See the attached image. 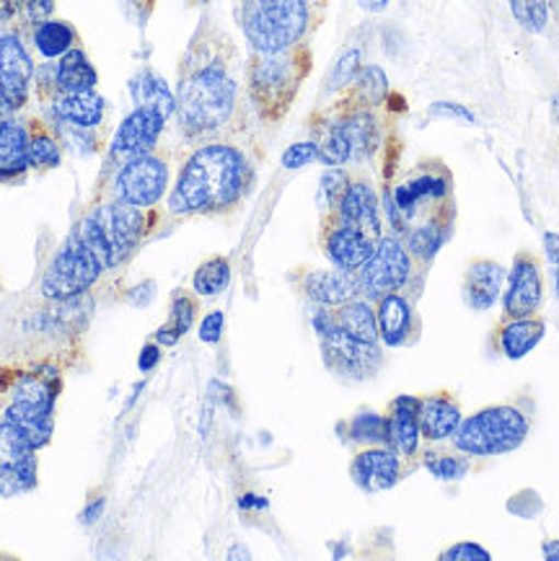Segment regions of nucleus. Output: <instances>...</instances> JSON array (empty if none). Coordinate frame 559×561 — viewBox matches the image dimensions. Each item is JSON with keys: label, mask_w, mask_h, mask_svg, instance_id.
Segmentation results:
<instances>
[{"label": "nucleus", "mask_w": 559, "mask_h": 561, "mask_svg": "<svg viewBox=\"0 0 559 561\" xmlns=\"http://www.w3.org/2000/svg\"><path fill=\"white\" fill-rule=\"evenodd\" d=\"M386 96H389V78H386L384 70L378 65H363L355 81L345 91H340V99L329 112H376L386 102Z\"/></svg>", "instance_id": "20"}, {"label": "nucleus", "mask_w": 559, "mask_h": 561, "mask_svg": "<svg viewBox=\"0 0 559 561\" xmlns=\"http://www.w3.org/2000/svg\"><path fill=\"white\" fill-rule=\"evenodd\" d=\"M544 327L541 319L536 316H528V319H507V323L500 329V347H503V355L511 359H521L532 352L536 344L544 340Z\"/></svg>", "instance_id": "31"}, {"label": "nucleus", "mask_w": 559, "mask_h": 561, "mask_svg": "<svg viewBox=\"0 0 559 561\" xmlns=\"http://www.w3.org/2000/svg\"><path fill=\"white\" fill-rule=\"evenodd\" d=\"M532 422L515 407H487L482 412L471 414L456 430L454 445L458 453L477 458L503 456L521 448L528 437Z\"/></svg>", "instance_id": "6"}, {"label": "nucleus", "mask_w": 559, "mask_h": 561, "mask_svg": "<svg viewBox=\"0 0 559 561\" xmlns=\"http://www.w3.org/2000/svg\"><path fill=\"white\" fill-rule=\"evenodd\" d=\"M373 247H376V241H370L361 230L340 222L334 215L321 218V249H324L327 259L336 270L357 272L368 262Z\"/></svg>", "instance_id": "15"}, {"label": "nucleus", "mask_w": 559, "mask_h": 561, "mask_svg": "<svg viewBox=\"0 0 559 561\" xmlns=\"http://www.w3.org/2000/svg\"><path fill=\"white\" fill-rule=\"evenodd\" d=\"M350 437L355 443H368V445H381L386 440V420L376 412H363L350 422Z\"/></svg>", "instance_id": "40"}, {"label": "nucleus", "mask_w": 559, "mask_h": 561, "mask_svg": "<svg viewBox=\"0 0 559 561\" xmlns=\"http://www.w3.org/2000/svg\"><path fill=\"white\" fill-rule=\"evenodd\" d=\"M450 228H454V203H446L435 207L433 213H427L418 226H410L404 233V247L410 251L414 262L427 264L433 262L435 254H438L443 243L450 236Z\"/></svg>", "instance_id": "18"}, {"label": "nucleus", "mask_w": 559, "mask_h": 561, "mask_svg": "<svg viewBox=\"0 0 559 561\" xmlns=\"http://www.w3.org/2000/svg\"><path fill=\"white\" fill-rule=\"evenodd\" d=\"M513 19L532 34H541L549 24V0H507Z\"/></svg>", "instance_id": "38"}, {"label": "nucleus", "mask_w": 559, "mask_h": 561, "mask_svg": "<svg viewBox=\"0 0 559 561\" xmlns=\"http://www.w3.org/2000/svg\"><path fill=\"white\" fill-rule=\"evenodd\" d=\"M228 285H231V262H228V256L205 259V262L197 267L195 277H192V287H195V293L205 295V298L220 295Z\"/></svg>", "instance_id": "37"}, {"label": "nucleus", "mask_w": 559, "mask_h": 561, "mask_svg": "<svg viewBox=\"0 0 559 561\" xmlns=\"http://www.w3.org/2000/svg\"><path fill=\"white\" fill-rule=\"evenodd\" d=\"M9 112H11V106L5 104V99H3V96H0V122L9 119V117H5V114H9Z\"/></svg>", "instance_id": "54"}, {"label": "nucleus", "mask_w": 559, "mask_h": 561, "mask_svg": "<svg viewBox=\"0 0 559 561\" xmlns=\"http://www.w3.org/2000/svg\"><path fill=\"white\" fill-rule=\"evenodd\" d=\"M378 336L389 344V347H399L407 342V336L412 334L414 316L412 306L407 304V298L401 293H389L378 300Z\"/></svg>", "instance_id": "28"}, {"label": "nucleus", "mask_w": 559, "mask_h": 561, "mask_svg": "<svg viewBox=\"0 0 559 561\" xmlns=\"http://www.w3.org/2000/svg\"><path fill=\"white\" fill-rule=\"evenodd\" d=\"M55 388L45 380L26 376L19 380L5 422L13 424L34 448H45L55 430Z\"/></svg>", "instance_id": "10"}, {"label": "nucleus", "mask_w": 559, "mask_h": 561, "mask_svg": "<svg viewBox=\"0 0 559 561\" xmlns=\"http://www.w3.org/2000/svg\"><path fill=\"white\" fill-rule=\"evenodd\" d=\"M32 169L28 163V127L16 119L0 122V184H16Z\"/></svg>", "instance_id": "24"}, {"label": "nucleus", "mask_w": 559, "mask_h": 561, "mask_svg": "<svg viewBox=\"0 0 559 561\" xmlns=\"http://www.w3.org/2000/svg\"><path fill=\"white\" fill-rule=\"evenodd\" d=\"M334 117L345 127L353 161H368V158L376 156V150L381 148V122H378L376 112H347L334 114Z\"/></svg>", "instance_id": "29"}, {"label": "nucleus", "mask_w": 559, "mask_h": 561, "mask_svg": "<svg viewBox=\"0 0 559 561\" xmlns=\"http://www.w3.org/2000/svg\"><path fill=\"white\" fill-rule=\"evenodd\" d=\"M256 182V161L241 135L199 142L179 169L169 194L171 218L233 213Z\"/></svg>", "instance_id": "2"}, {"label": "nucleus", "mask_w": 559, "mask_h": 561, "mask_svg": "<svg viewBox=\"0 0 559 561\" xmlns=\"http://www.w3.org/2000/svg\"><path fill=\"white\" fill-rule=\"evenodd\" d=\"M420 399L399 396L391 404V414L386 420V440L399 456H414L420 445Z\"/></svg>", "instance_id": "23"}, {"label": "nucleus", "mask_w": 559, "mask_h": 561, "mask_svg": "<svg viewBox=\"0 0 559 561\" xmlns=\"http://www.w3.org/2000/svg\"><path fill=\"white\" fill-rule=\"evenodd\" d=\"M156 359H159V347H153V344H150V347H146V352H142L140 368L142 370H150L156 365Z\"/></svg>", "instance_id": "50"}, {"label": "nucleus", "mask_w": 559, "mask_h": 561, "mask_svg": "<svg viewBox=\"0 0 559 561\" xmlns=\"http://www.w3.org/2000/svg\"><path fill=\"white\" fill-rule=\"evenodd\" d=\"M224 327H226L224 311H210L203 319V323H199V340L205 344L220 342V336H224Z\"/></svg>", "instance_id": "44"}, {"label": "nucleus", "mask_w": 559, "mask_h": 561, "mask_svg": "<svg viewBox=\"0 0 559 561\" xmlns=\"http://www.w3.org/2000/svg\"><path fill=\"white\" fill-rule=\"evenodd\" d=\"M544 304V272L541 262L532 251L515 254L513 270L507 275V293L503 300L505 319H528L539 313Z\"/></svg>", "instance_id": "13"}, {"label": "nucleus", "mask_w": 559, "mask_h": 561, "mask_svg": "<svg viewBox=\"0 0 559 561\" xmlns=\"http://www.w3.org/2000/svg\"><path fill=\"white\" fill-rule=\"evenodd\" d=\"M236 16L252 53H283L308 42L324 0H239Z\"/></svg>", "instance_id": "4"}, {"label": "nucleus", "mask_w": 559, "mask_h": 561, "mask_svg": "<svg viewBox=\"0 0 559 561\" xmlns=\"http://www.w3.org/2000/svg\"><path fill=\"white\" fill-rule=\"evenodd\" d=\"M505 285L503 264L492 262V259H477L469 264L464 277V300L466 306L475 311H490L498 304L500 293Z\"/></svg>", "instance_id": "22"}, {"label": "nucleus", "mask_w": 559, "mask_h": 561, "mask_svg": "<svg viewBox=\"0 0 559 561\" xmlns=\"http://www.w3.org/2000/svg\"><path fill=\"white\" fill-rule=\"evenodd\" d=\"M37 486V448L9 422L0 424V494L16 497Z\"/></svg>", "instance_id": "12"}, {"label": "nucleus", "mask_w": 559, "mask_h": 561, "mask_svg": "<svg viewBox=\"0 0 559 561\" xmlns=\"http://www.w3.org/2000/svg\"><path fill=\"white\" fill-rule=\"evenodd\" d=\"M171 184V158L161 150H150L146 156L127 158L114 174L112 199L117 203L150 210L163 199Z\"/></svg>", "instance_id": "8"}, {"label": "nucleus", "mask_w": 559, "mask_h": 561, "mask_svg": "<svg viewBox=\"0 0 559 561\" xmlns=\"http://www.w3.org/2000/svg\"><path fill=\"white\" fill-rule=\"evenodd\" d=\"M195 313H197V300L186 290H176L174 300H171V319L167 327H161L159 332H156V340L167 344V347L176 344L192 329V323H195Z\"/></svg>", "instance_id": "36"}, {"label": "nucleus", "mask_w": 559, "mask_h": 561, "mask_svg": "<svg viewBox=\"0 0 559 561\" xmlns=\"http://www.w3.org/2000/svg\"><path fill=\"white\" fill-rule=\"evenodd\" d=\"M239 53L233 39L213 21H203L192 34L190 47L179 62L176 127L190 142L231 138L247 133Z\"/></svg>", "instance_id": "1"}, {"label": "nucleus", "mask_w": 559, "mask_h": 561, "mask_svg": "<svg viewBox=\"0 0 559 561\" xmlns=\"http://www.w3.org/2000/svg\"><path fill=\"white\" fill-rule=\"evenodd\" d=\"M313 161H319V148L313 140L293 142V146L283 153V169L288 171H298Z\"/></svg>", "instance_id": "43"}, {"label": "nucleus", "mask_w": 559, "mask_h": 561, "mask_svg": "<svg viewBox=\"0 0 559 561\" xmlns=\"http://www.w3.org/2000/svg\"><path fill=\"white\" fill-rule=\"evenodd\" d=\"M249 559V551L247 549H241V546H236V549L231 551V553H228V559Z\"/></svg>", "instance_id": "53"}, {"label": "nucleus", "mask_w": 559, "mask_h": 561, "mask_svg": "<svg viewBox=\"0 0 559 561\" xmlns=\"http://www.w3.org/2000/svg\"><path fill=\"white\" fill-rule=\"evenodd\" d=\"M163 127H167V117L161 112L150 110V106H135V112L122 122L119 133L114 135L110 158L127 161V158L150 153L159 148Z\"/></svg>", "instance_id": "16"}, {"label": "nucleus", "mask_w": 559, "mask_h": 561, "mask_svg": "<svg viewBox=\"0 0 559 561\" xmlns=\"http://www.w3.org/2000/svg\"><path fill=\"white\" fill-rule=\"evenodd\" d=\"M311 140L317 142L319 163H324V167L334 169V167H345V163L353 161V150H350L347 133L334 114L321 112L313 117Z\"/></svg>", "instance_id": "25"}, {"label": "nucleus", "mask_w": 559, "mask_h": 561, "mask_svg": "<svg viewBox=\"0 0 559 561\" xmlns=\"http://www.w3.org/2000/svg\"><path fill=\"white\" fill-rule=\"evenodd\" d=\"M156 215L142 207H133L117 199L93 207L78 222L73 233L96 254L104 270H114L130 259L148 233L153 230Z\"/></svg>", "instance_id": "5"}, {"label": "nucleus", "mask_w": 559, "mask_h": 561, "mask_svg": "<svg viewBox=\"0 0 559 561\" xmlns=\"http://www.w3.org/2000/svg\"><path fill=\"white\" fill-rule=\"evenodd\" d=\"M414 275V264L404 241L397 236H381L373 247V254L361 270L355 272L357 287L370 300H381L389 293H401Z\"/></svg>", "instance_id": "9"}, {"label": "nucleus", "mask_w": 559, "mask_h": 561, "mask_svg": "<svg viewBox=\"0 0 559 561\" xmlns=\"http://www.w3.org/2000/svg\"><path fill=\"white\" fill-rule=\"evenodd\" d=\"M430 117H450V119H464V122H475L477 117L471 114L466 106L461 104H448V102H441V104H433L430 106Z\"/></svg>", "instance_id": "48"}, {"label": "nucleus", "mask_w": 559, "mask_h": 561, "mask_svg": "<svg viewBox=\"0 0 559 561\" xmlns=\"http://www.w3.org/2000/svg\"><path fill=\"white\" fill-rule=\"evenodd\" d=\"M551 114H555V119L559 122V93L555 99H551Z\"/></svg>", "instance_id": "55"}, {"label": "nucleus", "mask_w": 559, "mask_h": 561, "mask_svg": "<svg viewBox=\"0 0 559 561\" xmlns=\"http://www.w3.org/2000/svg\"><path fill=\"white\" fill-rule=\"evenodd\" d=\"M544 256H547L549 262L551 279H555V293L559 298V233H555V230L544 233Z\"/></svg>", "instance_id": "47"}, {"label": "nucleus", "mask_w": 559, "mask_h": 561, "mask_svg": "<svg viewBox=\"0 0 559 561\" xmlns=\"http://www.w3.org/2000/svg\"><path fill=\"white\" fill-rule=\"evenodd\" d=\"M313 53L304 45H296L283 53H252L243 73L247 99L262 125H280L296 104L300 85L311 73Z\"/></svg>", "instance_id": "3"}, {"label": "nucleus", "mask_w": 559, "mask_h": 561, "mask_svg": "<svg viewBox=\"0 0 559 561\" xmlns=\"http://www.w3.org/2000/svg\"><path fill=\"white\" fill-rule=\"evenodd\" d=\"M329 215H334L336 220L350 228L361 230L370 241L381 239V203H378V194L368 179H350L340 205Z\"/></svg>", "instance_id": "17"}, {"label": "nucleus", "mask_w": 559, "mask_h": 561, "mask_svg": "<svg viewBox=\"0 0 559 561\" xmlns=\"http://www.w3.org/2000/svg\"><path fill=\"white\" fill-rule=\"evenodd\" d=\"M55 83L57 93H78V91H91L96 89L99 73L93 70V65L81 47H73L70 53L60 57V62L55 65Z\"/></svg>", "instance_id": "30"}, {"label": "nucleus", "mask_w": 559, "mask_h": 561, "mask_svg": "<svg viewBox=\"0 0 559 561\" xmlns=\"http://www.w3.org/2000/svg\"><path fill=\"white\" fill-rule=\"evenodd\" d=\"M53 112L60 122H68L78 129H93L104 122V99L96 89L78 93H57L53 99Z\"/></svg>", "instance_id": "27"}, {"label": "nucleus", "mask_w": 559, "mask_h": 561, "mask_svg": "<svg viewBox=\"0 0 559 561\" xmlns=\"http://www.w3.org/2000/svg\"><path fill=\"white\" fill-rule=\"evenodd\" d=\"M298 287L308 300H313V304L321 308H340L345 306L347 300L357 298V293H361L355 272L342 270H308L300 275Z\"/></svg>", "instance_id": "19"}, {"label": "nucleus", "mask_w": 559, "mask_h": 561, "mask_svg": "<svg viewBox=\"0 0 559 561\" xmlns=\"http://www.w3.org/2000/svg\"><path fill=\"white\" fill-rule=\"evenodd\" d=\"M78 42V32L68 21L60 19H47L42 24L34 26V47L42 57L47 60H55V57H62L70 49L76 47Z\"/></svg>", "instance_id": "33"}, {"label": "nucleus", "mask_w": 559, "mask_h": 561, "mask_svg": "<svg viewBox=\"0 0 559 561\" xmlns=\"http://www.w3.org/2000/svg\"><path fill=\"white\" fill-rule=\"evenodd\" d=\"M21 11L28 24H42L55 13V0H21Z\"/></svg>", "instance_id": "45"}, {"label": "nucleus", "mask_w": 559, "mask_h": 561, "mask_svg": "<svg viewBox=\"0 0 559 561\" xmlns=\"http://www.w3.org/2000/svg\"><path fill=\"white\" fill-rule=\"evenodd\" d=\"M461 427V409L448 396H427L420 401V435L430 443L454 437Z\"/></svg>", "instance_id": "26"}, {"label": "nucleus", "mask_w": 559, "mask_h": 561, "mask_svg": "<svg viewBox=\"0 0 559 561\" xmlns=\"http://www.w3.org/2000/svg\"><path fill=\"white\" fill-rule=\"evenodd\" d=\"M357 5H361L363 11L378 13V11H384L386 5H389V0H357Z\"/></svg>", "instance_id": "51"}, {"label": "nucleus", "mask_w": 559, "mask_h": 561, "mask_svg": "<svg viewBox=\"0 0 559 561\" xmlns=\"http://www.w3.org/2000/svg\"><path fill=\"white\" fill-rule=\"evenodd\" d=\"M332 319L336 327H342L350 336H355V340L361 342H368V344H376L378 342V319H376V311H373L370 304H365V300H347L345 306L336 308V313H332Z\"/></svg>", "instance_id": "32"}, {"label": "nucleus", "mask_w": 559, "mask_h": 561, "mask_svg": "<svg viewBox=\"0 0 559 561\" xmlns=\"http://www.w3.org/2000/svg\"><path fill=\"white\" fill-rule=\"evenodd\" d=\"M60 142H57L53 129L39 119L28 122V163H32V169L45 174V171L60 167Z\"/></svg>", "instance_id": "34"}, {"label": "nucleus", "mask_w": 559, "mask_h": 561, "mask_svg": "<svg viewBox=\"0 0 559 561\" xmlns=\"http://www.w3.org/2000/svg\"><path fill=\"white\" fill-rule=\"evenodd\" d=\"M104 272V264L99 262L96 254L76 233H70V239L62 243L42 277V295L57 304H68L96 285Z\"/></svg>", "instance_id": "7"}, {"label": "nucleus", "mask_w": 559, "mask_h": 561, "mask_svg": "<svg viewBox=\"0 0 559 561\" xmlns=\"http://www.w3.org/2000/svg\"><path fill=\"white\" fill-rule=\"evenodd\" d=\"M313 327L321 334V344H324V357L336 373L350 378H365L381 363V352L376 344L361 342L350 336L345 329L336 327L332 313H319L313 319Z\"/></svg>", "instance_id": "11"}, {"label": "nucleus", "mask_w": 559, "mask_h": 561, "mask_svg": "<svg viewBox=\"0 0 559 561\" xmlns=\"http://www.w3.org/2000/svg\"><path fill=\"white\" fill-rule=\"evenodd\" d=\"M361 49H345L342 53L340 60L332 70H329V78H327V93H340L345 91L350 83L355 81V76L361 73Z\"/></svg>", "instance_id": "39"}, {"label": "nucleus", "mask_w": 559, "mask_h": 561, "mask_svg": "<svg viewBox=\"0 0 559 561\" xmlns=\"http://www.w3.org/2000/svg\"><path fill=\"white\" fill-rule=\"evenodd\" d=\"M34 62L21 42L19 32L0 34V96L11 106V112L24 110L32 91Z\"/></svg>", "instance_id": "14"}, {"label": "nucleus", "mask_w": 559, "mask_h": 561, "mask_svg": "<svg viewBox=\"0 0 559 561\" xmlns=\"http://www.w3.org/2000/svg\"><path fill=\"white\" fill-rule=\"evenodd\" d=\"M350 176L345 169L342 167H334L329 169L324 176H321V190H319V199H321V210H324V215L334 213L336 205H340L342 194H345L347 184H350Z\"/></svg>", "instance_id": "41"}, {"label": "nucleus", "mask_w": 559, "mask_h": 561, "mask_svg": "<svg viewBox=\"0 0 559 561\" xmlns=\"http://www.w3.org/2000/svg\"><path fill=\"white\" fill-rule=\"evenodd\" d=\"M425 469L433 473L435 479L441 481H458L466 477V471H469V466H466L464 458H456V456H446V453H441V456H427L425 458Z\"/></svg>", "instance_id": "42"}, {"label": "nucleus", "mask_w": 559, "mask_h": 561, "mask_svg": "<svg viewBox=\"0 0 559 561\" xmlns=\"http://www.w3.org/2000/svg\"><path fill=\"white\" fill-rule=\"evenodd\" d=\"M186 3H192V5H207V3H210V0H186Z\"/></svg>", "instance_id": "56"}, {"label": "nucleus", "mask_w": 559, "mask_h": 561, "mask_svg": "<svg viewBox=\"0 0 559 561\" xmlns=\"http://www.w3.org/2000/svg\"><path fill=\"white\" fill-rule=\"evenodd\" d=\"M443 559L448 561H475V559H490V553H487L482 546L479 543H471V541H464V543H456L450 546V549L443 553Z\"/></svg>", "instance_id": "46"}, {"label": "nucleus", "mask_w": 559, "mask_h": 561, "mask_svg": "<svg viewBox=\"0 0 559 561\" xmlns=\"http://www.w3.org/2000/svg\"><path fill=\"white\" fill-rule=\"evenodd\" d=\"M133 96H135V104L138 106H150V110L161 112L163 117H171L176 110V99L174 93L169 91V85L163 83V78H159L156 73H140L135 78L133 83Z\"/></svg>", "instance_id": "35"}, {"label": "nucleus", "mask_w": 559, "mask_h": 561, "mask_svg": "<svg viewBox=\"0 0 559 561\" xmlns=\"http://www.w3.org/2000/svg\"><path fill=\"white\" fill-rule=\"evenodd\" d=\"M21 11V0H0V24H9Z\"/></svg>", "instance_id": "49"}, {"label": "nucleus", "mask_w": 559, "mask_h": 561, "mask_svg": "<svg viewBox=\"0 0 559 561\" xmlns=\"http://www.w3.org/2000/svg\"><path fill=\"white\" fill-rule=\"evenodd\" d=\"M541 551L549 561H559V541H547V543H544Z\"/></svg>", "instance_id": "52"}, {"label": "nucleus", "mask_w": 559, "mask_h": 561, "mask_svg": "<svg viewBox=\"0 0 559 561\" xmlns=\"http://www.w3.org/2000/svg\"><path fill=\"white\" fill-rule=\"evenodd\" d=\"M401 477V460L393 450L373 448L357 453L353 460V479L365 492H384Z\"/></svg>", "instance_id": "21"}]
</instances>
